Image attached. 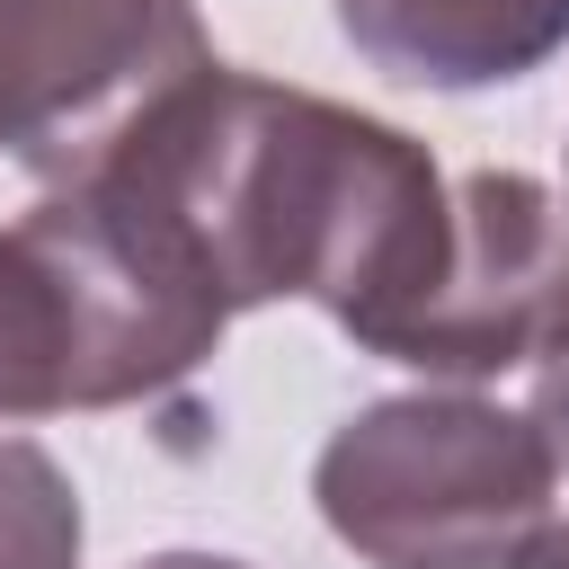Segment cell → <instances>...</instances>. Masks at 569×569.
Instances as JSON below:
<instances>
[{"label": "cell", "mask_w": 569, "mask_h": 569, "mask_svg": "<svg viewBox=\"0 0 569 569\" xmlns=\"http://www.w3.org/2000/svg\"><path fill=\"white\" fill-rule=\"evenodd\" d=\"M89 178L124 187L204 267L231 320L320 302L365 356H391L453 231V178L427 142L222 62L169 89Z\"/></svg>", "instance_id": "obj_1"}, {"label": "cell", "mask_w": 569, "mask_h": 569, "mask_svg": "<svg viewBox=\"0 0 569 569\" xmlns=\"http://www.w3.org/2000/svg\"><path fill=\"white\" fill-rule=\"evenodd\" d=\"M231 329L204 267L107 178L0 222V418L124 409L187 382Z\"/></svg>", "instance_id": "obj_2"}, {"label": "cell", "mask_w": 569, "mask_h": 569, "mask_svg": "<svg viewBox=\"0 0 569 569\" xmlns=\"http://www.w3.org/2000/svg\"><path fill=\"white\" fill-rule=\"evenodd\" d=\"M551 480L533 409L471 391L373 400L311 462L320 525L373 569H516L551 525Z\"/></svg>", "instance_id": "obj_3"}, {"label": "cell", "mask_w": 569, "mask_h": 569, "mask_svg": "<svg viewBox=\"0 0 569 569\" xmlns=\"http://www.w3.org/2000/svg\"><path fill=\"white\" fill-rule=\"evenodd\" d=\"M204 62L196 0H0V160L71 187Z\"/></svg>", "instance_id": "obj_4"}, {"label": "cell", "mask_w": 569, "mask_h": 569, "mask_svg": "<svg viewBox=\"0 0 569 569\" xmlns=\"http://www.w3.org/2000/svg\"><path fill=\"white\" fill-rule=\"evenodd\" d=\"M569 338V204L525 169H462L436 284L400 320L382 365L480 382L542 365Z\"/></svg>", "instance_id": "obj_5"}, {"label": "cell", "mask_w": 569, "mask_h": 569, "mask_svg": "<svg viewBox=\"0 0 569 569\" xmlns=\"http://www.w3.org/2000/svg\"><path fill=\"white\" fill-rule=\"evenodd\" d=\"M338 36L409 89H498L569 44V0H338Z\"/></svg>", "instance_id": "obj_6"}, {"label": "cell", "mask_w": 569, "mask_h": 569, "mask_svg": "<svg viewBox=\"0 0 569 569\" xmlns=\"http://www.w3.org/2000/svg\"><path fill=\"white\" fill-rule=\"evenodd\" d=\"M0 569H80V489L27 436H0Z\"/></svg>", "instance_id": "obj_7"}, {"label": "cell", "mask_w": 569, "mask_h": 569, "mask_svg": "<svg viewBox=\"0 0 569 569\" xmlns=\"http://www.w3.org/2000/svg\"><path fill=\"white\" fill-rule=\"evenodd\" d=\"M533 427H542V445H551V462L569 471V338L533 365Z\"/></svg>", "instance_id": "obj_8"}, {"label": "cell", "mask_w": 569, "mask_h": 569, "mask_svg": "<svg viewBox=\"0 0 569 569\" xmlns=\"http://www.w3.org/2000/svg\"><path fill=\"white\" fill-rule=\"evenodd\" d=\"M516 569H569V525H542V533H533V551H525Z\"/></svg>", "instance_id": "obj_9"}, {"label": "cell", "mask_w": 569, "mask_h": 569, "mask_svg": "<svg viewBox=\"0 0 569 569\" xmlns=\"http://www.w3.org/2000/svg\"><path fill=\"white\" fill-rule=\"evenodd\" d=\"M133 569H249V560H222V551H151Z\"/></svg>", "instance_id": "obj_10"}]
</instances>
